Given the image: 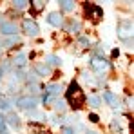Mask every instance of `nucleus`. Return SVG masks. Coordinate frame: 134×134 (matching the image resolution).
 Instances as JSON below:
<instances>
[{
	"label": "nucleus",
	"instance_id": "obj_1",
	"mask_svg": "<svg viewBox=\"0 0 134 134\" xmlns=\"http://www.w3.org/2000/svg\"><path fill=\"white\" fill-rule=\"evenodd\" d=\"M65 98H67V102L71 103V107H74V109H78V107L83 105L85 96H83V91L80 89L78 82H71L69 83V87L65 91Z\"/></svg>",
	"mask_w": 134,
	"mask_h": 134
},
{
	"label": "nucleus",
	"instance_id": "obj_2",
	"mask_svg": "<svg viewBox=\"0 0 134 134\" xmlns=\"http://www.w3.org/2000/svg\"><path fill=\"white\" fill-rule=\"evenodd\" d=\"M111 131L114 134H131V120L127 116L114 118L111 123Z\"/></svg>",
	"mask_w": 134,
	"mask_h": 134
},
{
	"label": "nucleus",
	"instance_id": "obj_3",
	"mask_svg": "<svg viewBox=\"0 0 134 134\" xmlns=\"http://www.w3.org/2000/svg\"><path fill=\"white\" fill-rule=\"evenodd\" d=\"M132 31H134V25L131 20H121L118 24V36L121 40H129L132 36Z\"/></svg>",
	"mask_w": 134,
	"mask_h": 134
},
{
	"label": "nucleus",
	"instance_id": "obj_4",
	"mask_svg": "<svg viewBox=\"0 0 134 134\" xmlns=\"http://www.w3.org/2000/svg\"><path fill=\"white\" fill-rule=\"evenodd\" d=\"M22 31L25 33V35H29V36H36V35L40 33V27H38V24L35 22V20L24 18L22 20Z\"/></svg>",
	"mask_w": 134,
	"mask_h": 134
},
{
	"label": "nucleus",
	"instance_id": "obj_5",
	"mask_svg": "<svg viewBox=\"0 0 134 134\" xmlns=\"http://www.w3.org/2000/svg\"><path fill=\"white\" fill-rule=\"evenodd\" d=\"M91 67L96 71V72H105L109 69V64L103 56H92L91 58Z\"/></svg>",
	"mask_w": 134,
	"mask_h": 134
},
{
	"label": "nucleus",
	"instance_id": "obj_6",
	"mask_svg": "<svg viewBox=\"0 0 134 134\" xmlns=\"http://www.w3.org/2000/svg\"><path fill=\"white\" fill-rule=\"evenodd\" d=\"M16 107H20V109H35L36 107V100L35 98H31V96H20V98H16Z\"/></svg>",
	"mask_w": 134,
	"mask_h": 134
},
{
	"label": "nucleus",
	"instance_id": "obj_7",
	"mask_svg": "<svg viewBox=\"0 0 134 134\" xmlns=\"http://www.w3.org/2000/svg\"><path fill=\"white\" fill-rule=\"evenodd\" d=\"M85 15L92 20H100L102 18V9L96 4H85Z\"/></svg>",
	"mask_w": 134,
	"mask_h": 134
},
{
	"label": "nucleus",
	"instance_id": "obj_8",
	"mask_svg": "<svg viewBox=\"0 0 134 134\" xmlns=\"http://www.w3.org/2000/svg\"><path fill=\"white\" fill-rule=\"evenodd\" d=\"M16 31H18L16 24H13V22L0 24V33H2L4 36H15V35H16Z\"/></svg>",
	"mask_w": 134,
	"mask_h": 134
},
{
	"label": "nucleus",
	"instance_id": "obj_9",
	"mask_svg": "<svg viewBox=\"0 0 134 134\" xmlns=\"http://www.w3.org/2000/svg\"><path fill=\"white\" fill-rule=\"evenodd\" d=\"M47 22L51 24V25H54V27H60L62 22H64V18H62V13H49V16H47Z\"/></svg>",
	"mask_w": 134,
	"mask_h": 134
},
{
	"label": "nucleus",
	"instance_id": "obj_10",
	"mask_svg": "<svg viewBox=\"0 0 134 134\" xmlns=\"http://www.w3.org/2000/svg\"><path fill=\"white\" fill-rule=\"evenodd\" d=\"M103 100H105V102H107L111 107H114V109L120 105V102H118V96H116L114 92H111V91H105V92H103Z\"/></svg>",
	"mask_w": 134,
	"mask_h": 134
},
{
	"label": "nucleus",
	"instance_id": "obj_11",
	"mask_svg": "<svg viewBox=\"0 0 134 134\" xmlns=\"http://www.w3.org/2000/svg\"><path fill=\"white\" fill-rule=\"evenodd\" d=\"M60 91H62L60 83H47L45 85V94H49V96H56Z\"/></svg>",
	"mask_w": 134,
	"mask_h": 134
},
{
	"label": "nucleus",
	"instance_id": "obj_12",
	"mask_svg": "<svg viewBox=\"0 0 134 134\" xmlns=\"http://www.w3.org/2000/svg\"><path fill=\"white\" fill-rule=\"evenodd\" d=\"M35 71H36L40 76H51V67L45 65V64H36V65H35Z\"/></svg>",
	"mask_w": 134,
	"mask_h": 134
},
{
	"label": "nucleus",
	"instance_id": "obj_13",
	"mask_svg": "<svg viewBox=\"0 0 134 134\" xmlns=\"http://www.w3.org/2000/svg\"><path fill=\"white\" fill-rule=\"evenodd\" d=\"M45 62H47L45 65H54V67L62 64V60H60L56 54H47V56H45Z\"/></svg>",
	"mask_w": 134,
	"mask_h": 134
},
{
	"label": "nucleus",
	"instance_id": "obj_14",
	"mask_svg": "<svg viewBox=\"0 0 134 134\" xmlns=\"http://www.w3.org/2000/svg\"><path fill=\"white\" fill-rule=\"evenodd\" d=\"M74 5H76V4H74L72 0H62V2H60V9H62V11H72Z\"/></svg>",
	"mask_w": 134,
	"mask_h": 134
},
{
	"label": "nucleus",
	"instance_id": "obj_15",
	"mask_svg": "<svg viewBox=\"0 0 134 134\" xmlns=\"http://www.w3.org/2000/svg\"><path fill=\"white\" fill-rule=\"evenodd\" d=\"M27 5H29V2H27V0H15V2H13V7H15V9H18V11L25 9Z\"/></svg>",
	"mask_w": 134,
	"mask_h": 134
},
{
	"label": "nucleus",
	"instance_id": "obj_16",
	"mask_svg": "<svg viewBox=\"0 0 134 134\" xmlns=\"http://www.w3.org/2000/svg\"><path fill=\"white\" fill-rule=\"evenodd\" d=\"M31 4V7L35 9V11H42L45 5V2H42V0H33V2H29Z\"/></svg>",
	"mask_w": 134,
	"mask_h": 134
},
{
	"label": "nucleus",
	"instance_id": "obj_17",
	"mask_svg": "<svg viewBox=\"0 0 134 134\" xmlns=\"http://www.w3.org/2000/svg\"><path fill=\"white\" fill-rule=\"evenodd\" d=\"M9 109H11L9 100H5V98H2V96H0V111H9Z\"/></svg>",
	"mask_w": 134,
	"mask_h": 134
},
{
	"label": "nucleus",
	"instance_id": "obj_18",
	"mask_svg": "<svg viewBox=\"0 0 134 134\" xmlns=\"http://www.w3.org/2000/svg\"><path fill=\"white\" fill-rule=\"evenodd\" d=\"M80 22H74V20H71V24H69V33H78L80 31Z\"/></svg>",
	"mask_w": 134,
	"mask_h": 134
},
{
	"label": "nucleus",
	"instance_id": "obj_19",
	"mask_svg": "<svg viewBox=\"0 0 134 134\" xmlns=\"http://www.w3.org/2000/svg\"><path fill=\"white\" fill-rule=\"evenodd\" d=\"M7 120H9V123H11L13 127H18V125H20V118H18L16 114H9Z\"/></svg>",
	"mask_w": 134,
	"mask_h": 134
},
{
	"label": "nucleus",
	"instance_id": "obj_20",
	"mask_svg": "<svg viewBox=\"0 0 134 134\" xmlns=\"http://www.w3.org/2000/svg\"><path fill=\"white\" fill-rule=\"evenodd\" d=\"M16 42H18V38H16V36H11V38H7V40H4L0 45H2V47H11V45L16 44Z\"/></svg>",
	"mask_w": 134,
	"mask_h": 134
},
{
	"label": "nucleus",
	"instance_id": "obj_21",
	"mask_svg": "<svg viewBox=\"0 0 134 134\" xmlns=\"http://www.w3.org/2000/svg\"><path fill=\"white\" fill-rule=\"evenodd\" d=\"M15 65L16 67H24L25 65V54H18V56L15 58Z\"/></svg>",
	"mask_w": 134,
	"mask_h": 134
},
{
	"label": "nucleus",
	"instance_id": "obj_22",
	"mask_svg": "<svg viewBox=\"0 0 134 134\" xmlns=\"http://www.w3.org/2000/svg\"><path fill=\"white\" fill-rule=\"evenodd\" d=\"M89 103H91V107H100L102 100H100L98 96H91V98H89Z\"/></svg>",
	"mask_w": 134,
	"mask_h": 134
},
{
	"label": "nucleus",
	"instance_id": "obj_23",
	"mask_svg": "<svg viewBox=\"0 0 134 134\" xmlns=\"http://www.w3.org/2000/svg\"><path fill=\"white\" fill-rule=\"evenodd\" d=\"M60 134H74L72 127H60Z\"/></svg>",
	"mask_w": 134,
	"mask_h": 134
},
{
	"label": "nucleus",
	"instance_id": "obj_24",
	"mask_svg": "<svg viewBox=\"0 0 134 134\" xmlns=\"http://www.w3.org/2000/svg\"><path fill=\"white\" fill-rule=\"evenodd\" d=\"M54 109H56V111H64V109H65V103H64L62 100H58V102H54Z\"/></svg>",
	"mask_w": 134,
	"mask_h": 134
},
{
	"label": "nucleus",
	"instance_id": "obj_25",
	"mask_svg": "<svg viewBox=\"0 0 134 134\" xmlns=\"http://www.w3.org/2000/svg\"><path fill=\"white\" fill-rule=\"evenodd\" d=\"M5 123H7V121H5V118H4V116L0 114V134L5 132Z\"/></svg>",
	"mask_w": 134,
	"mask_h": 134
},
{
	"label": "nucleus",
	"instance_id": "obj_26",
	"mask_svg": "<svg viewBox=\"0 0 134 134\" xmlns=\"http://www.w3.org/2000/svg\"><path fill=\"white\" fill-rule=\"evenodd\" d=\"M33 131H36L38 134H49V132L44 129V127H38V125H33Z\"/></svg>",
	"mask_w": 134,
	"mask_h": 134
},
{
	"label": "nucleus",
	"instance_id": "obj_27",
	"mask_svg": "<svg viewBox=\"0 0 134 134\" xmlns=\"http://www.w3.org/2000/svg\"><path fill=\"white\" fill-rule=\"evenodd\" d=\"M78 42H80L82 45H89V38H87V36H80Z\"/></svg>",
	"mask_w": 134,
	"mask_h": 134
},
{
	"label": "nucleus",
	"instance_id": "obj_28",
	"mask_svg": "<svg viewBox=\"0 0 134 134\" xmlns=\"http://www.w3.org/2000/svg\"><path fill=\"white\" fill-rule=\"evenodd\" d=\"M89 120L92 123H96V121H98V116H96V114H89Z\"/></svg>",
	"mask_w": 134,
	"mask_h": 134
},
{
	"label": "nucleus",
	"instance_id": "obj_29",
	"mask_svg": "<svg viewBox=\"0 0 134 134\" xmlns=\"http://www.w3.org/2000/svg\"><path fill=\"white\" fill-rule=\"evenodd\" d=\"M49 102H53V96L45 94V96H44V103H49Z\"/></svg>",
	"mask_w": 134,
	"mask_h": 134
},
{
	"label": "nucleus",
	"instance_id": "obj_30",
	"mask_svg": "<svg viewBox=\"0 0 134 134\" xmlns=\"http://www.w3.org/2000/svg\"><path fill=\"white\" fill-rule=\"evenodd\" d=\"M2 76H4V71H2V67H0V80H2Z\"/></svg>",
	"mask_w": 134,
	"mask_h": 134
},
{
	"label": "nucleus",
	"instance_id": "obj_31",
	"mask_svg": "<svg viewBox=\"0 0 134 134\" xmlns=\"http://www.w3.org/2000/svg\"><path fill=\"white\" fill-rule=\"evenodd\" d=\"M85 134H98V132H94V131H89V132H85Z\"/></svg>",
	"mask_w": 134,
	"mask_h": 134
},
{
	"label": "nucleus",
	"instance_id": "obj_32",
	"mask_svg": "<svg viewBox=\"0 0 134 134\" xmlns=\"http://www.w3.org/2000/svg\"><path fill=\"white\" fill-rule=\"evenodd\" d=\"M2 134H5V132H2Z\"/></svg>",
	"mask_w": 134,
	"mask_h": 134
}]
</instances>
